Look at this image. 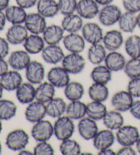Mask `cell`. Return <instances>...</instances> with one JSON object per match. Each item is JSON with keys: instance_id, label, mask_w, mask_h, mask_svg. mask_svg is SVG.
<instances>
[{"instance_id": "cell-42", "label": "cell", "mask_w": 140, "mask_h": 155, "mask_svg": "<svg viewBox=\"0 0 140 155\" xmlns=\"http://www.w3.org/2000/svg\"><path fill=\"white\" fill-rule=\"evenodd\" d=\"M123 71L129 79L140 77V58H131L126 61Z\"/></svg>"}, {"instance_id": "cell-30", "label": "cell", "mask_w": 140, "mask_h": 155, "mask_svg": "<svg viewBox=\"0 0 140 155\" xmlns=\"http://www.w3.org/2000/svg\"><path fill=\"white\" fill-rule=\"evenodd\" d=\"M8 22L12 25L24 24L28 16L25 9L18 5L9 6L4 11Z\"/></svg>"}, {"instance_id": "cell-52", "label": "cell", "mask_w": 140, "mask_h": 155, "mask_svg": "<svg viewBox=\"0 0 140 155\" xmlns=\"http://www.w3.org/2000/svg\"><path fill=\"white\" fill-rule=\"evenodd\" d=\"M6 22L7 19L6 17V15H5V12L4 11H1V10H0V31L4 30L5 26H6Z\"/></svg>"}, {"instance_id": "cell-15", "label": "cell", "mask_w": 140, "mask_h": 155, "mask_svg": "<svg viewBox=\"0 0 140 155\" xmlns=\"http://www.w3.org/2000/svg\"><path fill=\"white\" fill-rule=\"evenodd\" d=\"M65 53L59 45H47L41 52V57L45 62L57 65L62 62Z\"/></svg>"}, {"instance_id": "cell-11", "label": "cell", "mask_w": 140, "mask_h": 155, "mask_svg": "<svg viewBox=\"0 0 140 155\" xmlns=\"http://www.w3.org/2000/svg\"><path fill=\"white\" fill-rule=\"evenodd\" d=\"M47 18L42 17L38 12H32L28 14L23 25L29 33L34 34H42L47 26Z\"/></svg>"}, {"instance_id": "cell-57", "label": "cell", "mask_w": 140, "mask_h": 155, "mask_svg": "<svg viewBox=\"0 0 140 155\" xmlns=\"http://www.w3.org/2000/svg\"><path fill=\"white\" fill-rule=\"evenodd\" d=\"M135 147H136V150L138 152L139 154H140V137L139 138V140H137V141L135 143Z\"/></svg>"}, {"instance_id": "cell-6", "label": "cell", "mask_w": 140, "mask_h": 155, "mask_svg": "<svg viewBox=\"0 0 140 155\" xmlns=\"http://www.w3.org/2000/svg\"><path fill=\"white\" fill-rule=\"evenodd\" d=\"M31 135L37 142L49 141L54 135L53 124L45 119L34 123L31 130Z\"/></svg>"}, {"instance_id": "cell-36", "label": "cell", "mask_w": 140, "mask_h": 155, "mask_svg": "<svg viewBox=\"0 0 140 155\" xmlns=\"http://www.w3.org/2000/svg\"><path fill=\"white\" fill-rule=\"evenodd\" d=\"M88 95L92 101L104 103L109 97V90L107 85L93 83L88 88Z\"/></svg>"}, {"instance_id": "cell-55", "label": "cell", "mask_w": 140, "mask_h": 155, "mask_svg": "<svg viewBox=\"0 0 140 155\" xmlns=\"http://www.w3.org/2000/svg\"><path fill=\"white\" fill-rule=\"evenodd\" d=\"M95 1L97 2L99 6H106V5H109L113 3V2L114 0H95Z\"/></svg>"}, {"instance_id": "cell-13", "label": "cell", "mask_w": 140, "mask_h": 155, "mask_svg": "<svg viewBox=\"0 0 140 155\" xmlns=\"http://www.w3.org/2000/svg\"><path fill=\"white\" fill-rule=\"evenodd\" d=\"M100 6L95 0H79L76 12L83 19L91 20L98 17Z\"/></svg>"}, {"instance_id": "cell-45", "label": "cell", "mask_w": 140, "mask_h": 155, "mask_svg": "<svg viewBox=\"0 0 140 155\" xmlns=\"http://www.w3.org/2000/svg\"><path fill=\"white\" fill-rule=\"evenodd\" d=\"M127 91L133 98H140V77L130 79L127 85Z\"/></svg>"}, {"instance_id": "cell-61", "label": "cell", "mask_w": 140, "mask_h": 155, "mask_svg": "<svg viewBox=\"0 0 140 155\" xmlns=\"http://www.w3.org/2000/svg\"><path fill=\"white\" fill-rule=\"evenodd\" d=\"M81 154L82 155H83V154H88V155H92V153H91V152H82L81 153Z\"/></svg>"}, {"instance_id": "cell-23", "label": "cell", "mask_w": 140, "mask_h": 155, "mask_svg": "<svg viewBox=\"0 0 140 155\" xmlns=\"http://www.w3.org/2000/svg\"><path fill=\"white\" fill-rule=\"evenodd\" d=\"M65 31L62 27L59 25H47L42 33L43 39L47 45H59L62 42Z\"/></svg>"}, {"instance_id": "cell-58", "label": "cell", "mask_w": 140, "mask_h": 155, "mask_svg": "<svg viewBox=\"0 0 140 155\" xmlns=\"http://www.w3.org/2000/svg\"><path fill=\"white\" fill-rule=\"evenodd\" d=\"M137 28L140 29V12L137 14Z\"/></svg>"}, {"instance_id": "cell-20", "label": "cell", "mask_w": 140, "mask_h": 155, "mask_svg": "<svg viewBox=\"0 0 140 155\" xmlns=\"http://www.w3.org/2000/svg\"><path fill=\"white\" fill-rule=\"evenodd\" d=\"M115 140V134L113 130L108 129L98 130L95 137L93 138V146L98 151L101 150L112 148Z\"/></svg>"}, {"instance_id": "cell-21", "label": "cell", "mask_w": 140, "mask_h": 155, "mask_svg": "<svg viewBox=\"0 0 140 155\" xmlns=\"http://www.w3.org/2000/svg\"><path fill=\"white\" fill-rule=\"evenodd\" d=\"M0 83L4 90L13 92L17 90V88L22 84L23 77L19 71L12 69L0 77Z\"/></svg>"}, {"instance_id": "cell-31", "label": "cell", "mask_w": 140, "mask_h": 155, "mask_svg": "<svg viewBox=\"0 0 140 155\" xmlns=\"http://www.w3.org/2000/svg\"><path fill=\"white\" fill-rule=\"evenodd\" d=\"M107 49L103 43L90 45L88 50V60L93 65L101 64L107 56Z\"/></svg>"}, {"instance_id": "cell-17", "label": "cell", "mask_w": 140, "mask_h": 155, "mask_svg": "<svg viewBox=\"0 0 140 155\" xmlns=\"http://www.w3.org/2000/svg\"><path fill=\"white\" fill-rule=\"evenodd\" d=\"M102 43L109 51H114L120 49L125 43L123 34L120 30L112 29L104 34Z\"/></svg>"}, {"instance_id": "cell-40", "label": "cell", "mask_w": 140, "mask_h": 155, "mask_svg": "<svg viewBox=\"0 0 140 155\" xmlns=\"http://www.w3.org/2000/svg\"><path fill=\"white\" fill-rule=\"evenodd\" d=\"M17 106L13 101L0 99V120L7 121L13 118L17 114Z\"/></svg>"}, {"instance_id": "cell-19", "label": "cell", "mask_w": 140, "mask_h": 155, "mask_svg": "<svg viewBox=\"0 0 140 155\" xmlns=\"http://www.w3.org/2000/svg\"><path fill=\"white\" fill-rule=\"evenodd\" d=\"M29 36V31L23 24L12 25L6 31V38L12 45L23 44Z\"/></svg>"}, {"instance_id": "cell-39", "label": "cell", "mask_w": 140, "mask_h": 155, "mask_svg": "<svg viewBox=\"0 0 140 155\" xmlns=\"http://www.w3.org/2000/svg\"><path fill=\"white\" fill-rule=\"evenodd\" d=\"M125 50L131 58H140V36L133 34L125 40Z\"/></svg>"}, {"instance_id": "cell-3", "label": "cell", "mask_w": 140, "mask_h": 155, "mask_svg": "<svg viewBox=\"0 0 140 155\" xmlns=\"http://www.w3.org/2000/svg\"><path fill=\"white\" fill-rule=\"evenodd\" d=\"M139 137L138 129L133 125L124 124L115 133V140L122 146H133Z\"/></svg>"}, {"instance_id": "cell-56", "label": "cell", "mask_w": 140, "mask_h": 155, "mask_svg": "<svg viewBox=\"0 0 140 155\" xmlns=\"http://www.w3.org/2000/svg\"><path fill=\"white\" fill-rule=\"evenodd\" d=\"M18 154L19 155H33L34 152H33V151H30V150H26L25 148H24L18 152Z\"/></svg>"}, {"instance_id": "cell-12", "label": "cell", "mask_w": 140, "mask_h": 155, "mask_svg": "<svg viewBox=\"0 0 140 155\" xmlns=\"http://www.w3.org/2000/svg\"><path fill=\"white\" fill-rule=\"evenodd\" d=\"M77 130L81 137L85 141H90L93 140L99 129L96 121L85 116L79 120Z\"/></svg>"}, {"instance_id": "cell-37", "label": "cell", "mask_w": 140, "mask_h": 155, "mask_svg": "<svg viewBox=\"0 0 140 155\" xmlns=\"http://www.w3.org/2000/svg\"><path fill=\"white\" fill-rule=\"evenodd\" d=\"M84 93L85 89L83 84L76 81H70L64 90V96L70 101L81 100Z\"/></svg>"}, {"instance_id": "cell-22", "label": "cell", "mask_w": 140, "mask_h": 155, "mask_svg": "<svg viewBox=\"0 0 140 155\" xmlns=\"http://www.w3.org/2000/svg\"><path fill=\"white\" fill-rule=\"evenodd\" d=\"M16 97L17 101L23 105H28L36 100V87L29 82H23L17 90Z\"/></svg>"}, {"instance_id": "cell-9", "label": "cell", "mask_w": 140, "mask_h": 155, "mask_svg": "<svg viewBox=\"0 0 140 155\" xmlns=\"http://www.w3.org/2000/svg\"><path fill=\"white\" fill-rule=\"evenodd\" d=\"M25 78L27 81L34 85H38L44 81L45 69L41 62L32 60L25 68Z\"/></svg>"}, {"instance_id": "cell-4", "label": "cell", "mask_w": 140, "mask_h": 155, "mask_svg": "<svg viewBox=\"0 0 140 155\" xmlns=\"http://www.w3.org/2000/svg\"><path fill=\"white\" fill-rule=\"evenodd\" d=\"M122 10L117 5L109 4L100 8L98 18L100 23L105 27H112L118 23L122 15Z\"/></svg>"}, {"instance_id": "cell-33", "label": "cell", "mask_w": 140, "mask_h": 155, "mask_svg": "<svg viewBox=\"0 0 140 155\" xmlns=\"http://www.w3.org/2000/svg\"><path fill=\"white\" fill-rule=\"evenodd\" d=\"M90 78L93 83L107 85L112 81V72L105 65H96L90 73Z\"/></svg>"}, {"instance_id": "cell-14", "label": "cell", "mask_w": 140, "mask_h": 155, "mask_svg": "<svg viewBox=\"0 0 140 155\" xmlns=\"http://www.w3.org/2000/svg\"><path fill=\"white\" fill-rule=\"evenodd\" d=\"M24 114L27 121L34 124L45 119V116H47L46 105L35 100L28 104Z\"/></svg>"}, {"instance_id": "cell-54", "label": "cell", "mask_w": 140, "mask_h": 155, "mask_svg": "<svg viewBox=\"0 0 140 155\" xmlns=\"http://www.w3.org/2000/svg\"><path fill=\"white\" fill-rule=\"evenodd\" d=\"M10 6V0H0V10L5 11Z\"/></svg>"}, {"instance_id": "cell-62", "label": "cell", "mask_w": 140, "mask_h": 155, "mask_svg": "<svg viewBox=\"0 0 140 155\" xmlns=\"http://www.w3.org/2000/svg\"><path fill=\"white\" fill-rule=\"evenodd\" d=\"M2 146L1 142H0V154H2Z\"/></svg>"}, {"instance_id": "cell-16", "label": "cell", "mask_w": 140, "mask_h": 155, "mask_svg": "<svg viewBox=\"0 0 140 155\" xmlns=\"http://www.w3.org/2000/svg\"><path fill=\"white\" fill-rule=\"evenodd\" d=\"M62 43L64 47L69 53H81L85 49L86 42L82 34L68 33L64 36Z\"/></svg>"}, {"instance_id": "cell-38", "label": "cell", "mask_w": 140, "mask_h": 155, "mask_svg": "<svg viewBox=\"0 0 140 155\" xmlns=\"http://www.w3.org/2000/svg\"><path fill=\"white\" fill-rule=\"evenodd\" d=\"M107 112V107L104 103L92 101L87 104L86 116L96 122L103 120Z\"/></svg>"}, {"instance_id": "cell-29", "label": "cell", "mask_w": 140, "mask_h": 155, "mask_svg": "<svg viewBox=\"0 0 140 155\" xmlns=\"http://www.w3.org/2000/svg\"><path fill=\"white\" fill-rule=\"evenodd\" d=\"M102 121L106 129L112 130L113 131H116L125 124V119L122 113L115 109L107 111Z\"/></svg>"}, {"instance_id": "cell-28", "label": "cell", "mask_w": 140, "mask_h": 155, "mask_svg": "<svg viewBox=\"0 0 140 155\" xmlns=\"http://www.w3.org/2000/svg\"><path fill=\"white\" fill-rule=\"evenodd\" d=\"M36 8L37 12L46 18L55 17L60 12L58 2L56 0H38Z\"/></svg>"}, {"instance_id": "cell-60", "label": "cell", "mask_w": 140, "mask_h": 155, "mask_svg": "<svg viewBox=\"0 0 140 155\" xmlns=\"http://www.w3.org/2000/svg\"><path fill=\"white\" fill-rule=\"evenodd\" d=\"M2 130H3V125H2V120H0V134H1Z\"/></svg>"}, {"instance_id": "cell-2", "label": "cell", "mask_w": 140, "mask_h": 155, "mask_svg": "<svg viewBox=\"0 0 140 155\" xmlns=\"http://www.w3.org/2000/svg\"><path fill=\"white\" fill-rule=\"evenodd\" d=\"M29 142V136L25 130H13L7 135L6 145L7 148L15 152H19L25 148Z\"/></svg>"}, {"instance_id": "cell-51", "label": "cell", "mask_w": 140, "mask_h": 155, "mask_svg": "<svg viewBox=\"0 0 140 155\" xmlns=\"http://www.w3.org/2000/svg\"><path fill=\"white\" fill-rule=\"evenodd\" d=\"M9 64L4 58H0V77L9 71Z\"/></svg>"}, {"instance_id": "cell-43", "label": "cell", "mask_w": 140, "mask_h": 155, "mask_svg": "<svg viewBox=\"0 0 140 155\" xmlns=\"http://www.w3.org/2000/svg\"><path fill=\"white\" fill-rule=\"evenodd\" d=\"M60 13L63 16L76 12L78 0H58Z\"/></svg>"}, {"instance_id": "cell-49", "label": "cell", "mask_w": 140, "mask_h": 155, "mask_svg": "<svg viewBox=\"0 0 140 155\" xmlns=\"http://www.w3.org/2000/svg\"><path fill=\"white\" fill-rule=\"evenodd\" d=\"M129 112L133 117L140 120V100L134 101Z\"/></svg>"}, {"instance_id": "cell-59", "label": "cell", "mask_w": 140, "mask_h": 155, "mask_svg": "<svg viewBox=\"0 0 140 155\" xmlns=\"http://www.w3.org/2000/svg\"><path fill=\"white\" fill-rule=\"evenodd\" d=\"M4 87L2 86L1 83H0V99H2V97H3V94H4Z\"/></svg>"}, {"instance_id": "cell-1", "label": "cell", "mask_w": 140, "mask_h": 155, "mask_svg": "<svg viewBox=\"0 0 140 155\" xmlns=\"http://www.w3.org/2000/svg\"><path fill=\"white\" fill-rule=\"evenodd\" d=\"M54 136L59 141H63L71 138L75 130L74 120L68 116H62L55 119L53 124Z\"/></svg>"}, {"instance_id": "cell-47", "label": "cell", "mask_w": 140, "mask_h": 155, "mask_svg": "<svg viewBox=\"0 0 140 155\" xmlns=\"http://www.w3.org/2000/svg\"><path fill=\"white\" fill-rule=\"evenodd\" d=\"M10 53V43L6 38L0 37V58H6Z\"/></svg>"}, {"instance_id": "cell-44", "label": "cell", "mask_w": 140, "mask_h": 155, "mask_svg": "<svg viewBox=\"0 0 140 155\" xmlns=\"http://www.w3.org/2000/svg\"><path fill=\"white\" fill-rule=\"evenodd\" d=\"M33 152L34 155H53L55 150L52 144L48 141H38L34 146Z\"/></svg>"}, {"instance_id": "cell-26", "label": "cell", "mask_w": 140, "mask_h": 155, "mask_svg": "<svg viewBox=\"0 0 140 155\" xmlns=\"http://www.w3.org/2000/svg\"><path fill=\"white\" fill-rule=\"evenodd\" d=\"M45 44L42 36L30 34L23 42V46L24 49L30 55H36L41 53L45 47Z\"/></svg>"}, {"instance_id": "cell-7", "label": "cell", "mask_w": 140, "mask_h": 155, "mask_svg": "<svg viewBox=\"0 0 140 155\" xmlns=\"http://www.w3.org/2000/svg\"><path fill=\"white\" fill-rule=\"evenodd\" d=\"M82 35L86 42L93 45L102 42L104 33L101 26L95 22H88L83 24L82 29Z\"/></svg>"}, {"instance_id": "cell-25", "label": "cell", "mask_w": 140, "mask_h": 155, "mask_svg": "<svg viewBox=\"0 0 140 155\" xmlns=\"http://www.w3.org/2000/svg\"><path fill=\"white\" fill-rule=\"evenodd\" d=\"M126 63V58L122 53L118 51H109L107 54L104 64L108 68L112 73L123 71Z\"/></svg>"}, {"instance_id": "cell-46", "label": "cell", "mask_w": 140, "mask_h": 155, "mask_svg": "<svg viewBox=\"0 0 140 155\" xmlns=\"http://www.w3.org/2000/svg\"><path fill=\"white\" fill-rule=\"evenodd\" d=\"M122 4L126 11L134 14L140 12V0H122Z\"/></svg>"}, {"instance_id": "cell-5", "label": "cell", "mask_w": 140, "mask_h": 155, "mask_svg": "<svg viewBox=\"0 0 140 155\" xmlns=\"http://www.w3.org/2000/svg\"><path fill=\"white\" fill-rule=\"evenodd\" d=\"M61 64L70 74H78L85 68L86 61L81 53H70L65 55Z\"/></svg>"}, {"instance_id": "cell-27", "label": "cell", "mask_w": 140, "mask_h": 155, "mask_svg": "<svg viewBox=\"0 0 140 155\" xmlns=\"http://www.w3.org/2000/svg\"><path fill=\"white\" fill-rule=\"evenodd\" d=\"M45 105L47 115L52 118L57 119L66 114L67 104L62 98L54 97Z\"/></svg>"}, {"instance_id": "cell-34", "label": "cell", "mask_w": 140, "mask_h": 155, "mask_svg": "<svg viewBox=\"0 0 140 155\" xmlns=\"http://www.w3.org/2000/svg\"><path fill=\"white\" fill-rule=\"evenodd\" d=\"M86 110L87 104L81 101V100L70 101L66 106V115L74 121L79 120L86 116Z\"/></svg>"}, {"instance_id": "cell-41", "label": "cell", "mask_w": 140, "mask_h": 155, "mask_svg": "<svg viewBox=\"0 0 140 155\" xmlns=\"http://www.w3.org/2000/svg\"><path fill=\"white\" fill-rule=\"evenodd\" d=\"M59 148L63 155H80L82 153L80 144L71 138L62 141Z\"/></svg>"}, {"instance_id": "cell-50", "label": "cell", "mask_w": 140, "mask_h": 155, "mask_svg": "<svg viewBox=\"0 0 140 155\" xmlns=\"http://www.w3.org/2000/svg\"><path fill=\"white\" fill-rule=\"evenodd\" d=\"M137 150H135L133 146H122L116 152L117 155H135Z\"/></svg>"}, {"instance_id": "cell-8", "label": "cell", "mask_w": 140, "mask_h": 155, "mask_svg": "<svg viewBox=\"0 0 140 155\" xmlns=\"http://www.w3.org/2000/svg\"><path fill=\"white\" fill-rule=\"evenodd\" d=\"M47 80L55 88H64L71 81V77L62 66H54L48 72Z\"/></svg>"}, {"instance_id": "cell-35", "label": "cell", "mask_w": 140, "mask_h": 155, "mask_svg": "<svg viewBox=\"0 0 140 155\" xmlns=\"http://www.w3.org/2000/svg\"><path fill=\"white\" fill-rule=\"evenodd\" d=\"M118 24L122 33H133L137 28V14L126 11L121 15Z\"/></svg>"}, {"instance_id": "cell-24", "label": "cell", "mask_w": 140, "mask_h": 155, "mask_svg": "<svg viewBox=\"0 0 140 155\" xmlns=\"http://www.w3.org/2000/svg\"><path fill=\"white\" fill-rule=\"evenodd\" d=\"M61 26L65 32L79 33L83 26V18L77 12L65 15L61 21Z\"/></svg>"}, {"instance_id": "cell-10", "label": "cell", "mask_w": 140, "mask_h": 155, "mask_svg": "<svg viewBox=\"0 0 140 155\" xmlns=\"http://www.w3.org/2000/svg\"><path fill=\"white\" fill-rule=\"evenodd\" d=\"M133 102L134 98L127 90L118 91L113 95L111 99L112 107L121 113L130 110Z\"/></svg>"}, {"instance_id": "cell-18", "label": "cell", "mask_w": 140, "mask_h": 155, "mask_svg": "<svg viewBox=\"0 0 140 155\" xmlns=\"http://www.w3.org/2000/svg\"><path fill=\"white\" fill-rule=\"evenodd\" d=\"M31 61L30 54L24 49L12 52L8 60V62L13 70L21 71L25 70Z\"/></svg>"}, {"instance_id": "cell-48", "label": "cell", "mask_w": 140, "mask_h": 155, "mask_svg": "<svg viewBox=\"0 0 140 155\" xmlns=\"http://www.w3.org/2000/svg\"><path fill=\"white\" fill-rule=\"evenodd\" d=\"M38 0H15L16 4L24 9H29L36 6Z\"/></svg>"}, {"instance_id": "cell-32", "label": "cell", "mask_w": 140, "mask_h": 155, "mask_svg": "<svg viewBox=\"0 0 140 155\" xmlns=\"http://www.w3.org/2000/svg\"><path fill=\"white\" fill-rule=\"evenodd\" d=\"M55 95V87L49 81H43L36 87V100L44 104L53 99Z\"/></svg>"}, {"instance_id": "cell-53", "label": "cell", "mask_w": 140, "mask_h": 155, "mask_svg": "<svg viewBox=\"0 0 140 155\" xmlns=\"http://www.w3.org/2000/svg\"><path fill=\"white\" fill-rule=\"evenodd\" d=\"M97 154L98 155H115L116 154V152L112 148H108L98 151Z\"/></svg>"}]
</instances>
